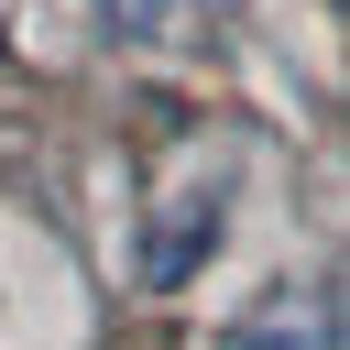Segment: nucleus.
Wrapping results in <instances>:
<instances>
[{"label":"nucleus","instance_id":"f03ea898","mask_svg":"<svg viewBox=\"0 0 350 350\" xmlns=\"http://www.w3.org/2000/svg\"><path fill=\"white\" fill-rule=\"evenodd\" d=\"M230 350H339V317H328V295H306V317L273 306V317H252Z\"/></svg>","mask_w":350,"mask_h":350},{"label":"nucleus","instance_id":"f257e3e1","mask_svg":"<svg viewBox=\"0 0 350 350\" xmlns=\"http://www.w3.org/2000/svg\"><path fill=\"white\" fill-rule=\"evenodd\" d=\"M219 252H230V175H186V186L142 219V252H131V262H142L153 295H186Z\"/></svg>","mask_w":350,"mask_h":350},{"label":"nucleus","instance_id":"7ed1b4c3","mask_svg":"<svg viewBox=\"0 0 350 350\" xmlns=\"http://www.w3.org/2000/svg\"><path fill=\"white\" fill-rule=\"evenodd\" d=\"M88 11H98V33H109V44H153V33L175 22V0H88Z\"/></svg>","mask_w":350,"mask_h":350}]
</instances>
